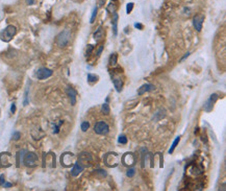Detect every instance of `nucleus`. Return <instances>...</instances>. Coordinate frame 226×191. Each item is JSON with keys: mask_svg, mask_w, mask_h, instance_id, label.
<instances>
[{"mask_svg": "<svg viewBox=\"0 0 226 191\" xmlns=\"http://www.w3.org/2000/svg\"><path fill=\"white\" fill-rule=\"evenodd\" d=\"M119 160H120V156L116 152H108L104 155V158H103L104 164L110 168L117 167L119 165Z\"/></svg>", "mask_w": 226, "mask_h": 191, "instance_id": "f257e3e1", "label": "nucleus"}, {"mask_svg": "<svg viewBox=\"0 0 226 191\" xmlns=\"http://www.w3.org/2000/svg\"><path fill=\"white\" fill-rule=\"evenodd\" d=\"M16 34H17V28L15 27L14 25H9L0 32V39L2 40L3 42H9L15 37Z\"/></svg>", "mask_w": 226, "mask_h": 191, "instance_id": "f03ea898", "label": "nucleus"}, {"mask_svg": "<svg viewBox=\"0 0 226 191\" xmlns=\"http://www.w3.org/2000/svg\"><path fill=\"white\" fill-rule=\"evenodd\" d=\"M71 40V32L70 30L65 29L61 31L56 37V44L59 47H66Z\"/></svg>", "mask_w": 226, "mask_h": 191, "instance_id": "7ed1b4c3", "label": "nucleus"}, {"mask_svg": "<svg viewBox=\"0 0 226 191\" xmlns=\"http://www.w3.org/2000/svg\"><path fill=\"white\" fill-rule=\"evenodd\" d=\"M38 161H39V158H38V155L36 152H26L25 156H24V159L23 162L27 167H36L38 165Z\"/></svg>", "mask_w": 226, "mask_h": 191, "instance_id": "20e7f679", "label": "nucleus"}, {"mask_svg": "<svg viewBox=\"0 0 226 191\" xmlns=\"http://www.w3.org/2000/svg\"><path fill=\"white\" fill-rule=\"evenodd\" d=\"M94 132L97 134V135H101V136H105V135H108L110 133V127L106 122L100 121L96 122L95 125H94Z\"/></svg>", "mask_w": 226, "mask_h": 191, "instance_id": "39448f33", "label": "nucleus"}, {"mask_svg": "<svg viewBox=\"0 0 226 191\" xmlns=\"http://www.w3.org/2000/svg\"><path fill=\"white\" fill-rule=\"evenodd\" d=\"M53 74V71L51 69H48V68H46V67H41L39 69L36 71V77L40 81H43V79H46V78L50 77L51 75Z\"/></svg>", "mask_w": 226, "mask_h": 191, "instance_id": "423d86ee", "label": "nucleus"}, {"mask_svg": "<svg viewBox=\"0 0 226 191\" xmlns=\"http://www.w3.org/2000/svg\"><path fill=\"white\" fill-rule=\"evenodd\" d=\"M75 159V156H74L72 152H65L64 155L61 158V161H62V165L65 167H69L73 163V160Z\"/></svg>", "mask_w": 226, "mask_h": 191, "instance_id": "0eeeda50", "label": "nucleus"}, {"mask_svg": "<svg viewBox=\"0 0 226 191\" xmlns=\"http://www.w3.org/2000/svg\"><path fill=\"white\" fill-rule=\"evenodd\" d=\"M218 98H219V96H218V94H216V93H214V94H212L210 96V98L207 99L205 102V104H204V111H206V112H210V111L212 110V108H214V104H215V102L218 100Z\"/></svg>", "mask_w": 226, "mask_h": 191, "instance_id": "6e6552de", "label": "nucleus"}, {"mask_svg": "<svg viewBox=\"0 0 226 191\" xmlns=\"http://www.w3.org/2000/svg\"><path fill=\"white\" fill-rule=\"evenodd\" d=\"M78 162H79L83 167L90 166L92 162V156L89 152H81V154L79 155V157H78Z\"/></svg>", "mask_w": 226, "mask_h": 191, "instance_id": "1a4fd4ad", "label": "nucleus"}, {"mask_svg": "<svg viewBox=\"0 0 226 191\" xmlns=\"http://www.w3.org/2000/svg\"><path fill=\"white\" fill-rule=\"evenodd\" d=\"M203 21H204L203 15H197V16H195L194 18H193V26H194V28L198 32H200L201 29H202Z\"/></svg>", "mask_w": 226, "mask_h": 191, "instance_id": "9d476101", "label": "nucleus"}, {"mask_svg": "<svg viewBox=\"0 0 226 191\" xmlns=\"http://www.w3.org/2000/svg\"><path fill=\"white\" fill-rule=\"evenodd\" d=\"M122 162L124 165L126 166H131L135 163V156L133 152H126L124 156L122 157Z\"/></svg>", "mask_w": 226, "mask_h": 191, "instance_id": "9b49d317", "label": "nucleus"}, {"mask_svg": "<svg viewBox=\"0 0 226 191\" xmlns=\"http://www.w3.org/2000/svg\"><path fill=\"white\" fill-rule=\"evenodd\" d=\"M154 90H155V86L154 85H152V84H144V85L139 88L138 95H143L146 92H152Z\"/></svg>", "mask_w": 226, "mask_h": 191, "instance_id": "f8f14e48", "label": "nucleus"}, {"mask_svg": "<svg viewBox=\"0 0 226 191\" xmlns=\"http://www.w3.org/2000/svg\"><path fill=\"white\" fill-rule=\"evenodd\" d=\"M66 92L68 94L69 98H70V102H71V104L72 106H75L76 104V95H77V92H76V90L72 87H68L66 89Z\"/></svg>", "mask_w": 226, "mask_h": 191, "instance_id": "ddd939ff", "label": "nucleus"}, {"mask_svg": "<svg viewBox=\"0 0 226 191\" xmlns=\"http://www.w3.org/2000/svg\"><path fill=\"white\" fill-rule=\"evenodd\" d=\"M83 169H85V167H83L79 162H75L73 165V168H72V170H71V175H72V177H77Z\"/></svg>", "mask_w": 226, "mask_h": 191, "instance_id": "4468645a", "label": "nucleus"}, {"mask_svg": "<svg viewBox=\"0 0 226 191\" xmlns=\"http://www.w3.org/2000/svg\"><path fill=\"white\" fill-rule=\"evenodd\" d=\"M113 84H114V87L116 88L117 92H121L122 91V87H123V82H122L121 77L120 76H115L113 77Z\"/></svg>", "mask_w": 226, "mask_h": 191, "instance_id": "2eb2a0df", "label": "nucleus"}, {"mask_svg": "<svg viewBox=\"0 0 226 191\" xmlns=\"http://www.w3.org/2000/svg\"><path fill=\"white\" fill-rule=\"evenodd\" d=\"M118 19H119L118 14L114 13V14H113V19H112V25H113V32H114L115 36L118 35Z\"/></svg>", "mask_w": 226, "mask_h": 191, "instance_id": "dca6fc26", "label": "nucleus"}, {"mask_svg": "<svg viewBox=\"0 0 226 191\" xmlns=\"http://www.w3.org/2000/svg\"><path fill=\"white\" fill-rule=\"evenodd\" d=\"M103 36H104V31H103L102 27H101V26H99L98 29H96V31L94 32L93 37H94V39L96 40V41H99V40L102 39Z\"/></svg>", "mask_w": 226, "mask_h": 191, "instance_id": "f3484780", "label": "nucleus"}, {"mask_svg": "<svg viewBox=\"0 0 226 191\" xmlns=\"http://www.w3.org/2000/svg\"><path fill=\"white\" fill-rule=\"evenodd\" d=\"M25 154H26V150H20V152H17V167H20V164L22 163Z\"/></svg>", "mask_w": 226, "mask_h": 191, "instance_id": "a211bd4d", "label": "nucleus"}, {"mask_svg": "<svg viewBox=\"0 0 226 191\" xmlns=\"http://www.w3.org/2000/svg\"><path fill=\"white\" fill-rule=\"evenodd\" d=\"M118 62V54L117 53H112L108 59V63H110V66H115Z\"/></svg>", "mask_w": 226, "mask_h": 191, "instance_id": "6ab92c4d", "label": "nucleus"}, {"mask_svg": "<svg viewBox=\"0 0 226 191\" xmlns=\"http://www.w3.org/2000/svg\"><path fill=\"white\" fill-rule=\"evenodd\" d=\"M101 112H102V114H104V115H108V114L111 113V109L108 102H104V104L101 106Z\"/></svg>", "mask_w": 226, "mask_h": 191, "instance_id": "aec40b11", "label": "nucleus"}, {"mask_svg": "<svg viewBox=\"0 0 226 191\" xmlns=\"http://www.w3.org/2000/svg\"><path fill=\"white\" fill-rule=\"evenodd\" d=\"M98 75H96V74H92V73H88V82H89L90 84H94V83H96L97 81H98Z\"/></svg>", "mask_w": 226, "mask_h": 191, "instance_id": "412c9836", "label": "nucleus"}, {"mask_svg": "<svg viewBox=\"0 0 226 191\" xmlns=\"http://www.w3.org/2000/svg\"><path fill=\"white\" fill-rule=\"evenodd\" d=\"M179 141H180V136L176 137L175 140L173 141V143H172V145H171V147H170V150H169V154H172V152H174V150L176 148V146H177V144L179 143Z\"/></svg>", "mask_w": 226, "mask_h": 191, "instance_id": "4be33fe9", "label": "nucleus"}, {"mask_svg": "<svg viewBox=\"0 0 226 191\" xmlns=\"http://www.w3.org/2000/svg\"><path fill=\"white\" fill-rule=\"evenodd\" d=\"M97 11H98V7L94 6L93 7V11H92L91 19H90V23H94V20L96 19V16H97Z\"/></svg>", "mask_w": 226, "mask_h": 191, "instance_id": "5701e85b", "label": "nucleus"}, {"mask_svg": "<svg viewBox=\"0 0 226 191\" xmlns=\"http://www.w3.org/2000/svg\"><path fill=\"white\" fill-rule=\"evenodd\" d=\"M141 156H142V164H141V166H142V168H144L145 167V157H146V152H147V150L146 148H141Z\"/></svg>", "mask_w": 226, "mask_h": 191, "instance_id": "b1692460", "label": "nucleus"}, {"mask_svg": "<svg viewBox=\"0 0 226 191\" xmlns=\"http://www.w3.org/2000/svg\"><path fill=\"white\" fill-rule=\"evenodd\" d=\"M128 142V139L126 138L125 135H120L118 138V143H120V144H127Z\"/></svg>", "mask_w": 226, "mask_h": 191, "instance_id": "393cba45", "label": "nucleus"}, {"mask_svg": "<svg viewBox=\"0 0 226 191\" xmlns=\"http://www.w3.org/2000/svg\"><path fill=\"white\" fill-rule=\"evenodd\" d=\"M81 131L82 132H87L88 129H89V127H90V123L88 121H82L81 122Z\"/></svg>", "mask_w": 226, "mask_h": 191, "instance_id": "a878e982", "label": "nucleus"}, {"mask_svg": "<svg viewBox=\"0 0 226 191\" xmlns=\"http://www.w3.org/2000/svg\"><path fill=\"white\" fill-rule=\"evenodd\" d=\"M96 172H95V175H96V177H104L105 175H106V172H105L104 170H102V169H98V170H95Z\"/></svg>", "mask_w": 226, "mask_h": 191, "instance_id": "bb28decb", "label": "nucleus"}, {"mask_svg": "<svg viewBox=\"0 0 226 191\" xmlns=\"http://www.w3.org/2000/svg\"><path fill=\"white\" fill-rule=\"evenodd\" d=\"M63 120H61V121L58 122V124L55 125V124H52L53 125V134H57L59 132V127H61V125L63 124Z\"/></svg>", "mask_w": 226, "mask_h": 191, "instance_id": "cd10ccee", "label": "nucleus"}, {"mask_svg": "<svg viewBox=\"0 0 226 191\" xmlns=\"http://www.w3.org/2000/svg\"><path fill=\"white\" fill-rule=\"evenodd\" d=\"M135 175V168H129V169L126 171V175H127L128 177H133Z\"/></svg>", "mask_w": 226, "mask_h": 191, "instance_id": "c85d7f7f", "label": "nucleus"}, {"mask_svg": "<svg viewBox=\"0 0 226 191\" xmlns=\"http://www.w3.org/2000/svg\"><path fill=\"white\" fill-rule=\"evenodd\" d=\"M133 2L127 3V6H126V13H127V14H130L131 11H133Z\"/></svg>", "mask_w": 226, "mask_h": 191, "instance_id": "c756f323", "label": "nucleus"}, {"mask_svg": "<svg viewBox=\"0 0 226 191\" xmlns=\"http://www.w3.org/2000/svg\"><path fill=\"white\" fill-rule=\"evenodd\" d=\"M93 49H94V46H93V45H89V46H88V48H87V52H86V55H87V57L91 55V53H92V51H93Z\"/></svg>", "mask_w": 226, "mask_h": 191, "instance_id": "7c9ffc66", "label": "nucleus"}, {"mask_svg": "<svg viewBox=\"0 0 226 191\" xmlns=\"http://www.w3.org/2000/svg\"><path fill=\"white\" fill-rule=\"evenodd\" d=\"M20 136H21V134L19 133V132H15L14 135H13V139L17 141V140H19V139H20Z\"/></svg>", "mask_w": 226, "mask_h": 191, "instance_id": "2f4dec72", "label": "nucleus"}, {"mask_svg": "<svg viewBox=\"0 0 226 191\" xmlns=\"http://www.w3.org/2000/svg\"><path fill=\"white\" fill-rule=\"evenodd\" d=\"M102 50H103V45H99V47H98V50H97V57H100L101 55V53H102Z\"/></svg>", "mask_w": 226, "mask_h": 191, "instance_id": "473e14b6", "label": "nucleus"}, {"mask_svg": "<svg viewBox=\"0 0 226 191\" xmlns=\"http://www.w3.org/2000/svg\"><path fill=\"white\" fill-rule=\"evenodd\" d=\"M24 106H27L28 104V90H26V92H25V98H24Z\"/></svg>", "mask_w": 226, "mask_h": 191, "instance_id": "72a5a7b5", "label": "nucleus"}, {"mask_svg": "<svg viewBox=\"0 0 226 191\" xmlns=\"http://www.w3.org/2000/svg\"><path fill=\"white\" fill-rule=\"evenodd\" d=\"M4 183H5L4 175H0V185H1V186H3V184H4Z\"/></svg>", "mask_w": 226, "mask_h": 191, "instance_id": "f704fd0d", "label": "nucleus"}, {"mask_svg": "<svg viewBox=\"0 0 226 191\" xmlns=\"http://www.w3.org/2000/svg\"><path fill=\"white\" fill-rule=\"evenodd\" d=\"M15 112H16V104H11V113L14 114Z\"/></svg>", "mask_w": 226, "mask_h": 191, "instance_id": "c9c22d12", "label": "nucleus"}, {"mask_svg": "<svg viewBox=\"0 0 226 191\" xmlns=\"http://www.w3.org/2000/svg\"><path fill=\"white\" fill-rule=\"evenodd\" d=\"M190 54H191V52H189V51H188V52H187V53H185V55H183V58H181L180 62H183V61H185V59H187V58H189V55H190Z\"/></svg>", "mask_w": 226, "mask_h": 191, "instance_id": "e433bc0d", "label": "nucleus"}, {"mask_svg": "<svg viewBox=\"0 0 226 191\" xmlns=\"http://www.w3.org/2000/svg\"><path fill=\"white\" fill-rule=\"evenodd\" d=\"M135 28H139V29H143V27H144V26L142 25L141 23H135Z\"/></svg>", "mask_w": 226, "mask_h": 191, "instance_id": "4c0bfd02", "label": "nucleus"}, {"mask_svg": "<svg viewBox=\"0 0 226 191\" xmlns=\"http://www.w3.org/2000/svg\"><path fill=\"white\" fill-rule=\"evenodd\" d=\"M26 3H27L28 5H32L34 3V0H26Z\"/></svg>", "mask_w": 226, "mask_h": 191, "instance_id": "58836bf2", "label": "nucleus"}, {"mask_svg": "<svg viewBox=\"0 0 226 191\" xmlns=\"http://www.w3.org/2000/svg\"><path fill=\"white\" fill-rule=\"evenodd\" d=\"M3 186H4L5 188H9V187H11V183H4V184H3Z\"/></svg>", "mask_w": 226, "mask_h": 191, "instance_id": "ea45409f", "label": "nucleus"}, {"mask_svg": "<svg viewBox=\"0 0 226 191\" xmlns=\"http://www.w3.org/2000/svg\"><path fill=\"white\" fill-rule=\"evenodd\" d=\"M104 2H105V0H100V1H99V5H100V6H103Z\"/></svg>", "mask_w": 226, "mask_h": 191, "instance_id": "a19ab883", "label": "nucleus"}]
</instances>
